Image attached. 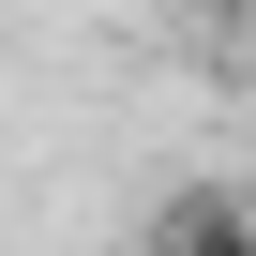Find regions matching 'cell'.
Here are the masks:
<instances>
[{"label": "cell", "instance_id": "cell-2", "mask_svg": "<svg viewBox=\"0 0 256 256\" xmlns=\"http://www.w3.org/2000/svg\"><path fill=\"white\" fill-rule=\"evenodd\" d=\"M211 16H256V0H211Z\"/></svg>", "mask_w": 256, "mask_h": 256}, {"label": "cell", "instance_id": "cell-3", "mask_svg": "<svg viewBox=\"0 0 256 256\" xmlns=\"http://www.w3.org/2000/svg\"><path fill=\"white\" fill-rule=\"evenodd\" d=\"M241 256H256V241H241Z\"/></svg>", "mask_w": 256, "mask_h": 256}, {"label": "cell", "instance_id": "cell-1", "mask_svg": "<svg viewBox=\"0 0 256 256\" xmlns=\"http://www.w3.org/2000/svg\"><path fill=\"white\" fill-rule=\"evenodd\" d=\"M241 241H256V196L241 181H181L151 211V256H241Z\"/></svg>", "mask_w": 256, "mask_h": 256}]
</instances>
